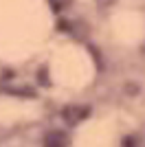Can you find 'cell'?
<instances>
[{"label":"cell","mask_w":145,"mask_h":147,"mask_svg":"<svg viewBox=\"0 0 145 147\" xmlns=\"http://www.w3.org/2000/svg\"><path fill=\"white\" fill-rule=\"evenodd\" d=\"M44 147H66V136L62 132H51L46 136V145Z\"/></svg>","instance_id":"cell-1"},{"label":"cell","mask_w":145,"mask_h":147,"mask_svg":"<svg viewBox=\"0 0 145 147\" xmlns=\"http://www.w3.org/2000/svg\"><path fill=\"white\" fill-rule=\"evenodd\" d=\"M51 7H53L55 11H60V2H57V0H51Z\"/></svg>","instance_id":"cell-2"}]
</instances>
